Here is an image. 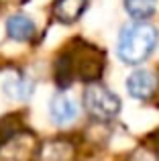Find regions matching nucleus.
I'll return each instance as SVG.
<instances>
[{"mask_svg":"<svg viewBox=\"0 0 159 161\" xmlns=\"http://www.w3.org/2000/svg\"><path fill=\"white\" fill-rule=\"evenodd\" d=\"M106 57L98 47L86 41H74L72 49L63 51L55 61V82L61 90L69 86L74 80L82 82H96L102 75Z\"/></svg>","mask_w":159,"mask_h":161,"instance_id":"1","label":"nucleus"},{"mask_svg":"<svg viewBox=\"0 0 159 161\" xmlns=\"http://www.w3.org/2000/svg\"><path fill=\"white\" fill-rule=\"evenodd\" d=\"M157 45V31L145 20H135L120 29L118 37V57L124 63L139 65L153 53Z\"/></svg>","mask_w":159,"mask_h":161,"instance_id":"2","label":"nucleus"},{"mask_svg":"<svg viewBox=\"0 0 159 161\" xmlns=\"http://www.w3.org/2000/svg\"><path fill=\"white\" fill-rule=\"evenodd\" d=\"M84 102H86L88 112L98 120H110L118 114L120 100L116 94H112L106 86L98 82H90L84 90Z\"/></svg>","mask_w":159,"mask_h":161,"instance_id":"3","label":"nucleus"},{"mask_svg":"<svg viewBox=\"0 0 159 161\" xmlns=\"http://www.w3.org/2000/svg\"><path fill=\"white\" fill-rule=\"evenodd\" d=\"M35 151V137L27 130H19L10 139L0 143V161H27Z\"/></svg>","mask_w":159,"mask_h":161,"instance_id":"4","label":"nucleus"},{"mask_svg":"<svg viewBox=\"0 0 159 161\" xmlns=\"http://www.w3.org/2000/svg\"><path fill=\"white\" fill-rule=\"evenodd\" d=\"M127 90L137 100H149L157 92V78L147 69H137L127 80Z\"/></svg>","mask_w":159,"mask_h":161,"instance_id":"5","label":"nucleus"},{"mask_svg":"<svg viewBox=\"0 0 159 161\" xmlns=\"http://www.w3.org/2000/svg\"><path fill=\"white\" fill-rule=\"evenodd\" d=\"M49 110H51V118L55 125L63 126V125H69L72 120H76L78 116V102L68 94L65 90L57 92L53 96L51 104H49Z\"/></svg>","mask_w":159,"mask_h":161,"instance_id":"6","label":"nucleus"},{"mask_svg":"<svg viewBox=\"0 0 159 161\" xmlns=\"http://www.w3.org/2000/svg\"><path fill=\"white\" fill-rule=\"evenodd\" d=\"M2 90L10 100H29L33 96V92H35V82L27 74L12 71V74H8L4 78Z\"/></svg>","mask_w":159,"mask_h":161,"instance_id":"7","label":"nucleus"},{"mask_svg":"<svg viewBox=\"0 0 159 161\" xmlns=\"http://www.w3.org/2000/svg\"><path fill=\"white\" fill-rule=\"evenodd\" d=\"M86 6L88 0H55L53 2V16L63 25H72L84 14Z\"/></svg>","mask_w":159,"mask_h":161,"instance_id":"8","label":"nucleus"},{"mask_svg":"<svg viewBox=\"0 0 159 161\" xmlns=\"http://www.w3.org/2000/svg\"><path fill=\"white\" fill-rule=\"evenodd\" d=\"M6 33L12 41H29L35 35V23L27 14H12L6 20Z\"/></svg>","mask_w":159,"mask_h":161,"instance_id":"9","label":"nucleus"},{"mask_svg":"<svg viewBox=\"0 0 159 161\" xmlns=\"http://www.w3.org/2000/svg\"><path fill=\"white\" fill-rule=\"evenodd\" d=\"M74 147L68 141H49L39 149V161H72Z\"/></svg>","mask_w":159,"mask_h":161,"instance_id":"10","label":"nucleus"},{"mask_svg":"<svg viewBox=\"0 0 159 161\" xmlns=\"http://www.w3.org/2000/svg\"><path fill=\"white\" fill-rule=\"evenodd\" d=\"M155 4H157V0H124L127 12L137 20L149 19L155 12Z\"/></svg>","mask_w":159,"mask_h":161,"instance_id":"11","label":"nucleus"},{"mask_svg":"<svg viewBox=\"0 0 159 161\" xmlns=\"http://www.w3.org/2000/svg\"><path fill=\"white\" fill-rule=\"evenodd\" d=\"M131 161H157V159H155V155H151L149 151L141 149V151H137V153H133Z\"/></svg>","mask_w":159,"mask_h":161,"instance_id":"12","label":"nucleus"}]
</instances>
